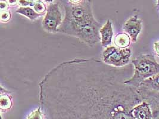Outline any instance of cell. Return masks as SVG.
Wrapping results in <instances>:
<instances>
[{
    "mask_svg": "<svg viewBox=\"0 0 159 119\" xmlns=\"http://www.w3.org/2000/svg\"><path fill=\"white\" fill-rule=\"evenodd\" d=\"M115 67L98 59H74L52 68L39 83L45 119H130L137 88L120 83Z\"/></svg>",
    "mask_w": 159,
    "mask_h": 119,
    "instance_id": "cell-1",
    "label": "cell"
},
{
    "mask_svg": "<svg viewBox=\"0 0 159 119\" xmlns=\"http://www.w3.org/2000/svg\"><path fill=\"white\" fill-rule=\"evenodd\" d=\"M65 17L57 32L77 37L89 46L101 41V23L94 17L91 0H82L77 4L65 2Z\"/></svg>",
    "mask_w": 159,
    "mask_h": 119,
    "instance_id": "cell-2",
    "label": "cell"
},
{
    "mask_svg": "<svg viewBox=\"0 0 159 119\" xmlns=\"http://www.w3.org/2000/svg\"><path fill=\"white\" fill-rule=\"evenodd\" d=\"M134 66L133 76L124 83L138 88L145 80L159 74V64L152 54H143L132 61Z\"/></svg>",
    "mask_w": 159,
    "mask_h": 119,
    "instance_id": "cell-3",
    "label": "cell"
},
{
    "mask_svg": "<svg viewBox=\"0 0 159 119\" xmlns=\"http://www.w3.org/2000/svg\"><path fill=\"white\" fill-rule=\"evenodd\" d=\"M130 48H120L109 46L102 52L101 60L106 64L115 67H123L127 65L131 57Z\"/></svg>",
    "mask_w": 159,
    "mask_h": 119,
    "instance_id": "cell-4",
    "label": "cell"
},
{
    "mask_svg": "<svg viewBox=\"0 0 159 119\" xmlns=\"http://www.w3.org/2000/svg\"><path fill=\"white\" fill-rule=\"evenodd\" d=\"M63 21V14L59 3H50L42 22L43 29L49 33H57L58 28Z\"/></svg>",
    "mask_w": 159,
    "mask_h": 119,
    "instance_id": "cell-5",
    "label": "cell"
},
{
    "mask_svg": "<svg viewBox=\"0 0 159 119\" xmlns=\"http://www.w3.org/2000/svg\"><path fill=\"white\" fill-rule=\"evenodd\" d=\"M123 29L129 35L132 41L136 42L138 35L142 29V22L139 19L137 15H133L125 23Z\"/></svg>",
    "mask_w": 159,
    "mask_h": 119,
    "instance_id": "cell-6",
    "label": "cell"
},
{
    "mask_svg": "<svg viewBox=\"0 0 159 119\" xmlns=\"http://www.w3.org/2000/svg\"><path fill=\"white\" fill-rule=\"evenodd\" d=\"M130 119H152L154 118L151 108L147 102L143 101L141 104L133 107L130 112Z\"/></svg>",
    "mask_w": 159,
    "mask_h": 119,
    "instance_id": "cell-7",
    "label": "cell"
},
{
    "mask_svg": "<svg viewBox=\"0 0 159 119\" xmlns=\"http://www.w3.org/2000/svg\"><path fill=\"white\" fill-rule=\"evenodd\" d=\"M100 34L101 37V45L104 48L110 46L111 44L114 34L112 22L110 20H108L102 26H101L100 29Z\"/></svg>",
    "mask_w": 159,
    "mask_h": 119,
    "instance_id": "cell-8",
    "label": "cell"
},
{
    "mask_svg": "<svg viewBox=\"0 0 159 119\" xmlns=\"http://www.w3.org/2000/svg\"><path fill=\"white\" fill-rule=\"evenodd\" d=\"M137 89L139 91H159V74L145 80Z\"/></svg>",
    "mask_w": 159,
    "mask_h": 119,
    "instance_id": "cell-9",
    "label": "cell"
},
{
    "mask_svg": "<svg viewBox=\"0 0 159 119\" xmlns=\"http://www.w3.org/2000/svg\"><path fill=\"white\" fill-rule=\"evenodd\" d=\"M16 13L22 15L31 21H34L38 18L43 16V15L39 14L32 8L29 7H20L16 10Z\"/></svg>",
    "mask_w": 159,
    "mask_h": 119,
    "instance_id": "cell-10",
    "label": "cell"
},
{
    "mask_svg": "<svg viewBox=\"0 0 159 119\" xmlns=\"http://www.w3.org/2000/svg\"><path fill=\"white\" fill-rule=\"evenodd\" d=\"M131 41V38L128 34L121 33L117 34L115 37L114 44L118 48H126L129 46Z\"/></svg>",
    "mask_w": 159,
    "mask_h": 119,
    "instance_id": "cell-11",
    "label": "cell"
},
{
    "mask_svg": "<svg viewBox=\"0 0 159 119\" xmlns=\"http://www.w3.org/2000/svg\"><path fill=\"white\" fill-rule=\"evenodd\" d=\"M13 105L11 97L7 94H5V92L1 93L0 98V108L1 111H7L10 110Z\"/></svg>",
    "mask_w": 159,
    "mask_h": 119,
    "instance_id": "cell-12",
    "label": "cell"
},
{
    "mask_svg": "<svg viewBox=\"0 0 159 119\" xmlns=\"http://www.w3.org/2000/svg\"><path fill=\"white\" fill-rule=\"evenodd\" d=\"M33 8L38 13L43 15L47 11V7L41 0H37L35 1Z\"/></svg>",
    "mask_w": 159,
    "mask_h": 119,
    "instance_id": "cell-13",
    "label": "cell"
},
{
    "mask_svg": "<svg viewBox=\"0 0 159 119\" xmlns=\"http://www.w3.org/2000/svg\"><path fill=\"white\" fill-rule=\"evenodd\" d=\"M27 119H43L45 118V115L42 110L41 107H39L36 110L31 112V113L28 115Z\"/></svg>",
    "mask_w": 159,
    "mask_h": 119,
    "instance_id": "cell-14",
    "label": "cell"
},
{
    "mask_svg": "<svg viewBox=\"0 0 159 119\" xmlns=\"http://www.w3.org/2000/svg\"><path fill=\"white\" fill-rule=\"evenodd\" d=\"M11 13L8 10L1 11V16H0V20L1 22H8L11 19Z\"/></svg>",
    "mask_w": 159,
    "mask_h": 119,
    "instance_id": "cell-15",
    "label": "cell"
},
{
    "mask_svg": "<svg viewBox=\"0 0 159 119\" xmlns=\"http://www.w3.org/2000/svg\"><path fill=\"white\" fill-rule=\"evenodd\" d=\"M34 3V0H18V4L20 7H33Z\"/></svg>",
    "mask_w": 159,
    "mask_h": 119,
    "instance_id": "cell-16",
    "label": "cell"
},
{
    "mask_svg": "<svg viewBox=\"0 0 159 119\" xmlns=\"http://www.w3.org/2000/svg\"><path fill=\"white\" fill-rule=\"evenodd\" d=\"M0 5H1V11H4V10H8V4L7 1H4V0H1L0 2Z\"/></svg>",
    "mask_w": 159,
    "mask_h": 119,
    "instance_id": "cell-17",
    "label": "cell"
},
{
    "mask_svg": "<svg viewBox=\"0 0 159 119\" xmlns=\"http://www.w3.org/2000/svg\"><path fill=\"white\" fill-rule=\"evenodd\" d=\"M8 4L10 6H14L18 4V0H6Z\"/></svg>",
    "mask_w": 159,
    "mask_h": 119,
    "instance_id": "cell-18",
    "label": "cell"
},
{
    "mask_svg": "<svg viewBox=\"0 0 159 119\" xmlns=\"http://www.w3.org/2000/svg\"><path fill=\"white\" fill-rule=\"evenodd\" d=\"M154 48L155 51L159 56V42H155L154 43Z\"/></svg>",
    "mask_w": 159,
    "mask_h": 119,
    "instance_id": "cell-19",
    "label": "cell"
},
{
    "mask_svg": "<svg viewBox=\"0 0 159 119\" xmlns=\"http://www.w3.org/2000/svg\"><path fill=\"white\" fill-rule=\"evenodd\" d=\"M67 1L72 4H77L81 2L82 0H67Z\"/></svg>",
    "mask_w": 159,
    "mask_h": 119,
    "instance_id": "cell-20",
    "label": "cell"
},
{
    "mask_svg": "<svg viewBox=\"0 0 159 119\" xmlns=\"http://www.w3.org/2000/svg\"><path fill=\"white\" fill-rule=\"evenodd\" d=\"M44 1H45L46 2H49V3H51V2H53L54 0H43Z\"/></svg>",
    "mask_w": 159,
    "mask_h": 119,
    "instance_id": "cell-21",
    "label": "cell"
},
{
    "mask_svg": "<svg viewBox=\"0 0 159 119\" xmlns=\"http://www.w3.org/2000/svg\"></svg>",
    "mask_w": 159,
    "mask_h": 119,
    "instance_id": "cell-22",
    "label": "cell"
}]
</instances>
